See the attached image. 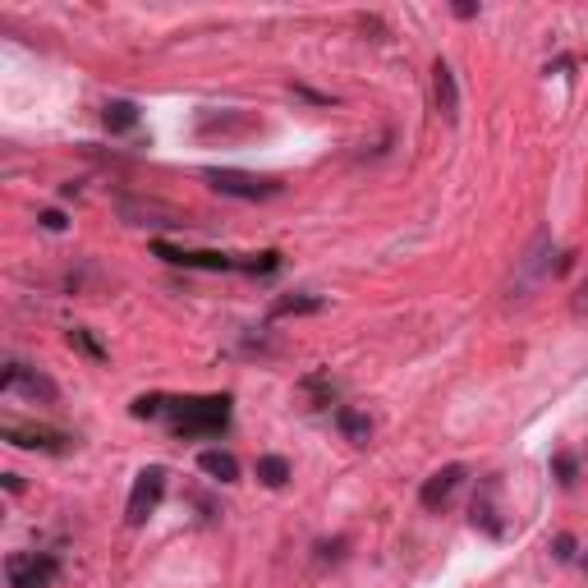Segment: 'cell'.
<instances>
[{
	"label": "cell",
	"instance_id": "8",
	"mask_svg": "<svg viewBox=\"0 0 588 588\" xmlns=\"http://www.w3.org/2000/svg\"><path fill=\"white\" fill-rule=\"evenodd\" d=\"M0 437L10 441V446H19V451H42V455H65L69 451V432L42 428V423L5 419V423H0Z\"/></svg>",
	"mask_w": 588,
	"mask_h": 588
},
{
	"label": "cell",
	"instance_id": "31",
	"mask_svg": "<svg viewBox=\"0 0 588 588\" xmlns=\"http://www.w3.org/2000/svg\"><path fill=\"white\" fill-rule=\"evenodd\" d=\"M579 566H584V575H588V552H584V561H579Z\"/></svg>",
	"mask_w": 588,
	"mask_h": 588
},
{
	"label": "cell",
	"instance_id": "9",
	"mask_svg": "<svg viewBox=\"0 0 588 588\" xmlns=\"http://www.w3.org/2000/svg\"><path fill=\"white\" fill-rule=\"evenodd\" d=\"M120 216L129 226H161V230H184L189 216L175 212L170 203H157V198H120Z\"/></svg>",
	"mask_w": 588,
	"mask_h": 588
},
{
	"label": "cell",
	"instance_id": "15",
	"mask_svg": "<svg viewBox=\"0 0 588 588\" xmlns=\"http://www.w3.org/2000/svg\"><path fill=\"white\" fill-rule=\"evenodd\" d=\"M138 120H143V111H138V102H129V97H111V102L102 106L106 134H134Z\"/></svg>",
	"mask_w": 588,
	"mask_h": 588
},
{
	"label": "cell",
	"instance_id": "17",
	"mask_svg": "<svg viewBox=\"0 0 588 588\" xmlns=\"http://www.w3.org/2000/svg\"><path fill=\"white\" fill-rule=\"evenodd\" d=\"M336 428H340V437L345 441H354V446H368L373 441V419L363 414V409H354V405H336Z\"/></svg>",
	"mask_w": 588,
	"mask_h": 588
},
{
	"label": "cell",
	"instance_id": "10",
	"mask_svg": "<svg viewBox=\"0 0 588 588\" xmlns=\"http://www.w3.org/2000/svg\"><path fill=\"white\" fill-rule=\"evenodd\" d=\"M543 276H552V235H547V230H538V235H533V244L520 253V262H515V290L529 294V285L543 281Z\"/></svg>",
	"mask_w": 588,
	"mask_h": 588
},
{
	"label": "cell",
	"instance_id": "5",
	"mask_svg": "<svg viewBox=\"0 0 588 588\" xmlns=\"http://www.w3.org/2000/svg\"><path fill=\"white\" fill-rule=\"evenodd\" d=\"M166 483H170V474L161 469V464H147L143 474L134 478L129 501H125V524H129V529H138V524H147L152 515H157L161 497H166Z\"/></svg>",
	"mask_w": 588,
	"mask_h": 588
},
{
	"label": "cell",
	"instance_id": "18",
	"mask_svg": "<svg viewBox=\"0 0 588 588\" xmlns=\"http://www.w3.org/2000/svg\"><path fill=\"white\" fill-rule=\"evenodd\" d=\"M253 474H258V483H262V487H272V492H281V487L294 478V464L285 460V455H258V464H253Z\"/></svg>",
	"mask_w": 588,
	"mask_h": 588
},
{
	"label": "cell",
	"instance_id": "3",
	"mask_svg": "<svg viewBox=\"0 0 588 588\" xmlns=\"http://www.w3.org/2000/svg\"><path fill=\"white\" fill-rule=\"evenodd\" d=\"M258 115L239 111V106H203V111L193 115V134L203 138V143H230V138H249L258 134Z\"/></svg>",
	"mask_w": 588,
	"mask_h": 588
},
{
	"label": "cell",
	"instance_id": "13",
	"mask_svg": "<svg viewBox=\"0 0 588 588\" xmlns=\"http://www.w3.org/2000/svg\"><path fill=\"white\" fill-rule=\"evenodd\" d=\"M469 524H474L478 533H487V538H506V520H501V510H497V483H483L478 487V497L474 506H469Z\"/></svg>",
	"mask_w": 588,
	"mask_h": 588
},
{
	"label": "cell",
	"instance_id": "12",
	"mask_svg": "<svg viewBox=\"0 0 588 588\" xmlns=\"http://www.w3.org/2000/svg\"><path fill=\"white\" fill-rule=\"evenodd\" d=\"M432 106H437L441 120H460V83H455V69L446 60H432Z\"/></svg>",
	"mask_w": 588,
	"mask_h": 588
},
{
	"label": "cell",
	"instance_id": "20",
	"mask_svg": "<svg viewBox=\"0 0 588 588\" xmlns=\"http://www.w3.org/2000/svg\"><path fill=\"white\" fill-rule=\"evenodd\" d=\"M239 272H244V276H272V272H281V253H276V249L249 253V258H239Z\"/></svg>",
	"mask_w": 588,
	"mask_h": 588
},
{
	"label": "cell",
	"instance_id": "23",
	"mask_svg": "<svg viewBox=\"0 0 588 588\" xmlns=\"http://www.w3.org/2000/svg\"><path fill=\"white\" fill-rule=\"evenodd\" d=\"M299 391H308V396H317L322 405H331V396H336V382H331V373H308L304 382H299Z\"/></svg>",
	"mask_w": 588,
	"mask_h": 588
},
{
	"label": "cell",
	"instance_id": "25",
	"mask_svg": "<svg viewBox=\"0 0 588 588\" xmlns=\"http://www.w3.org/2000/svg\"><path fill=\"white\" fill-rule=\"evenodd\" d=\"M575 552H579V543H575V533H556L552 538V556L566 566V561H575Z\"/></svg>",
	"mask_w": 588,
	"mask_h": 588
},
{
	"label": "cell",
	"instance_id": "7",
	"mask_svg": "<svg viewBox=\"0 0 588 588\" xmlns=\"http://www.w3.org/2000/svg\"><path fill=\"white\" fill-rule=\"evenodd\" d=\"M152 253L161 262H170V267H184V272H239V258L216 249H175L166 239H152Z\"/></svg>",
	"mask_w": 588,
	"mask_h": 588
},
{
	"label": "cell",
	"instance_id": "2",
	"mask_svg": "<svg viewBox=\"0 0 588 588\" xmlns=\"http://www.w3.org/2000/svg\"><path fill=\"white\" fill-rule=\"evenodd\" d=\"M203 184L230 203H267V198H281L285 184L276 175H258V170H239V166H207Z\"/></svg>",
	"mask_w": 588,
	"mask_h": 588
},
{
	"label": "cell",
	"instance_id": "19",
	"mask_svg": "<svg viewBox=\"0 0 588 588\" xmlns=\"http://www.w3.org/2000/svg\"><path fill=\"white\" fill-rule=\"evenodd\" d=\"M65 340H69V350H79L83 359H92V363H106V359H111V354H106V345H102L97 336H92L88 327H69V331H65Z\"/></svg>",
	"mask_w": 588,
	"mask_h": 588
},
{
	"label": "cell",
	"instance_id": "30",
	"mask_svg": "<svg viewBox=\"0 0 588 588\" xmlns=\"http://www.w3.org/2000/svg\"><path fill=\"white\" fill-rule=\"evenodd\" d=\"M0 478H5V492H14V497L23 492V478L19 474H0Z\"/></svg>",
	"mask_w": 588,
	"mask_h": 588
},
{
	"label": "cell",
	"instance_id": "24",
	"mask_svg": "<svg viewBox=\"0 0 588 588\" xmlns=\"http://www.w3.org/2000/svg\"><path fill=\"white\" fill-rule=\"evenodd\" d=\"M166 409H170V396H138L134 405H129V414H134V419H161Z\"/></svg>",
	"mask_w": 588,
	"mask_h": 588
},
{
	"label": "cell",
	"instance_id": "22",
	"mask_svg": "<svg viewBox=\"0 0 588 588\" xmlns=\"http://www.w3.org/2000/svg\"><path fill=\"white\" fill-rule=\"evenodd\" d=\"M552 478H556L561 487H575V483H579V455L556 451V455H552Z\"/></svg>",
	"mask_w": 588,
	"mask_h": 588
},
{
	"label": "cell",
	"instance_id": "16",
	"mask_svg": "<svg viewBox=\"0 0 588 588\" xmlns=\"http://www.w3.org/2000/svg\"><path fill=\"white\" fill-rule=\"evenodd\" d=\"M198 469H203L212 483H221V487H230V483H239V460L230 451H216V446H207V451H198Z\"/></svg>",
	"mask_w": 588,
	"mask_h": 588
},
{
	"label": "cell",
	"instance_id": "14",
	"mask_svg": "<svg viewBox=\"0 0 588 588\" xmlns=\"http://www.w3.org/2000/svg\"><path fill=\"white\" fill-rule=\"evenodd\" d=\"M322 308H327L322 294L299 290V294H281V299L267 308V317H272V322H281V317H313V313H322Z\"/></svg>",
	"mask_w": 588,
	"mask_h": 588
},
{
	"label": "cell",
	"instance_id": "6",
	"mask_svg": "<svg viewBox=\"0 0 588 588\" xmlns=\"http://www.w3.org/2000/svg\"><path fill=\"white\" fill-rule=\"evenodd\" d=\"M5 579L10 588H51L60 579L56 552H14L5 556Z\"/></svg>",
	"mask_w": 588,
	"mask_h": 588
},
{
	"label": "cell",
	"instance_id": "1",
	"mask_svg": "<svg viewBox=\"0 0 588 588\" xmlns=\"http://www.w3.org/2000/svg\"><path fill=\"white\" fill-rule=\"evenodd\" d=\"M235 400L230 396H189V400H170L166 419L170 432L180 441H203V437H221L230 428Z\"/></svg>",
	"mask_w": 588,
	"mask_h": 588
},
{
	"label": "cell",
	"instance_id": "11",
	"mask_svg": "<svg viewBox=\"0 0 588 588\" xmlns=\"http://www.w3.org/2000/svg\"><path fill=\"white\" fill-rule=\"evenodd\" d=\"M464 478H469V469H464V464H446V469H437L432 478H423V487H419V506H423V510H432V515H437V510H446V506H451V497L460 492Z\"/></svg>",
	"mask_w": 588,
	"mask_h": 588
},
{
	"label": "cell",
	"instance_id": "4",
	"mask_svg": "<svg viewBox=\"0 0 588 588\" xmlns=\"http://www.w3.org/2000/svg\"><path fill=\"white\" fill-rule=\"evenodd\" d=\"M0 391L5 396H23L33 405H56L60 400V386L42 373V368H28L19 359H5V373H0Z\"/></svg>",
	"mask_w": 588,
	"mask_h": 588
},
{
	"label": "cell",
	"instance_id": "21",
	"mask_svg": "<svg viewBox=\"0 0 588 588\" xmlns=\"http://www.w3.org/2000/svg\"><path fill=\"white\" fill-rule=\"evenodd\" d=\"M317 552V566H340V561H345V556H350V538H322V543L313 547Z\"/></svg>",
	"mask_w": 588,
	"mask_h": 588
},
{
	"label": "cell",
	"instance_id": "26",
	"mask_svg": "<svg viewBox=\"0 0 588 588\" xmlns=\"http://www.w3.org/2000/svg\"><path fill=\"white\" fill-rule=\"evenodd\" d=\"M37 226L51 230V235H60V230H69V216L56 212V207H46V212H37Z\"/></svg>",
	"mask_w": 588,
	"mask_h": 588
},
{
	"label": "cell",
	"instance_id": "29",
	"mask_svg": "<svg viewBox=\"0 0 588 588\" xmlns=\"http://www.w3.org/2000/svg\"><path fill=\"white\" fill-rule=\"evenodd\" d=\"M451 14L455 19H478V5L474 0H460V5H451Z\"/></svg>",
	"mask_w": 588,
	"mask_h": 588
},
{
	"label": "cell",
	"instance_id": "27",
	"mask_svg": "<svg viewBox=\"0 0 588 588\" xmlns=\"http://www.w3.org/2000/svg\"><path fill=\"white\" fill-rule=\"evenodd\" d=\"M294 97H304V102H317V106H331V102H336L331 92H313L308 83H294Z\"/></svg>",
	"mask_w": 588,
	"mask_h": 588
},
{
	"label": "cell",
	"instance_id": "28",
	"mask_svg": "<svg viewBox=\"0 0 588 588\" xmlns=\"http://www.w3.org/2000/svg\"><path fill=\"white\" fill-rule=\"evenodd\" d=\"M570 313H575V317H588V281L575 290V299H570Z\"/></svg>",
	"mask_w": 588,
	"mask_h": 588
}]
</instances>
